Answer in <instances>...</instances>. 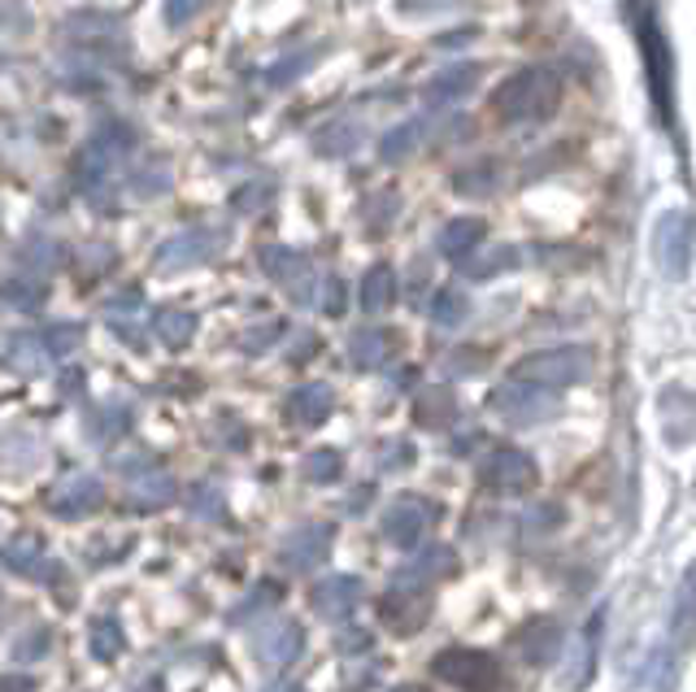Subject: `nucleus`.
<instances>
[{
    "mask_svg": "<svg viewBox=\"0 0 696 692\" xmlns=\"http://www.w3.org/2000/svg\"><path fill=\"white\" fill-rule=\"evenodd\" d=\"M223 510H227V501H223V492L218 488H196L192 492V514H205V518H223Z\"/></svg>",
    "mask_w": 696,
    "mask_h": 692,
    "instance_id": "obj_30",
    "label": "nucleus"
},
{
    "mask_svg": "<svg viewBox=\"0 0 696 692\" xmlns=\"http://www.w3.org/2000/svg\"><path fill=\"white\" fill-rule=\"evenodd\" d=\"M31 689H35L31 676H4V680H0V692H31Z\"/></svg>",
    "mask_w": 696,
    "mask_h": 692,
    "instance_id": "obj_33",
    "label": "nucleus"
},
{
    "mask_svg": "<svg viewBox=\"0 0 696 692\" xmlns=\"http://www.w3.org/2000/svg\"><path fill=\"white\" fill-rule=\"evenodd\" d=\"M332 540H336V527H332V523H310V527H301V532H292V536L284 540L279 562H284L288 571H314V566L332 553Z\"/></svg>",
    "mask_w": 696,
    "mask_h": 692,
    "instance_id": "obj_10",
    "label": "nucleus"
},
{
    "mask_svg": "<svg viewBox=\"0 0 696 692\" xmlns=\"http://www.w3.org/2000/svg\"><path fill=\"white\" fill-rule=\"evenodd\" d=\"M379 619H383L387 632L413 636V632H422L427 619H431V593H427L422 584H409V580L396 575V584H392V588L383 593V601H379Z\"/></svg>",
    "mask_w": 696,
    "mask_h": 692,
    "instance_id": "obj_6",
    "label": "nucleus"
},
{
    "mask_svg": "<svg viewBox=\"0 0 696 692\" xmlns=\"http://www.w3.org/2000/svg\"><path fill=\"white\" fill-rule=\"evenodd\" d=\"M479 240H483V223H479V218H453V223L440 231V253L466 262V258L479 249Z\"/></svg>",
    "mask_w": 696,
    "mask_h": 692,
    "instance_id": "obj_18",
    "label": "nucleus"
},
{
    "mask_svg": "<svg viewBox=\"0 0 696 692\" xmlns=\"http://www.w3.org/2000/svg\"><path fill=\"white\" fill-rule=\"evenodd\" d=\"M470 87H475V70L461 65V70H444V74L427 87V96H431V100H453V96H466Z\"/></svg>",
    "mask_w": 696,
    "mask_h": 692,
    "instance_id": "obj_24",
    "label": "nucleus"
},
{
    "mask_svg": "<svg viewBox=\"0 0 696 692\" xmlns=\"http://www.w3.org/2000/svg\"><path fill=\"white\" fill-rule=\"evenodd\" d=\"M466 310H470L466 297H461L457 288H444V293L435 297V306H431V319H435L440 327H457V323L466 319Z\"/></svg>",
    "mask_w": 696,
    "mask_h": 692,
    "instance_id": "obj_26",
    "label": "nucleus"
},
{
    "mask_svg": "<svg viewBox=\"0 0 696 692\" xmlns=\"http://www.w3.org/2000/svg\"><path fill=\"white\" fill-rule=\"evenodd\" d=\"M431 676H435L440 684H453L457 692H501L505 689L501 663H496L492 654L466 649V645L435 654V658H431Z\"/></svg>",
    "mask_w": 696,
    "mask_h": 692,
    "instance_id": "obj_3",
    "label": "nucleus"
},
{
    "mask_svg": "<svg viewBox=\"0 0 696 692\" xmlns=\"http://www.w3.org/2000/svg\"><path fill=\"white\" fill-rule=\"evenodd\" d=\"M100 497H105V488H100L96 475H70V479H61L52 488L48 505H52L57 518H83V514H92L100 505Z\"/></svg>",
    "mask_w": 696,
    "mask_h": 692,
    "instance_id": "obj_12",
    "label": "nucleus"
},
{
    "mask_svg": "<svg viewBox=\"0 0 696 692\" xmlns=\"http://www.w3.org/2000/svg\"><path fill=\"white\" fill-rule=\"evenodd\" d=\"M327 314H340L345 310V284H327V301H323Z\"/></svg>",
    "mask_w": 696,
    "mask_h": 692,
    "instance_id": "obj_32",
    "label": "nucleus"
},
{
    "mask_svg": "<svg viewBox=\"0 0 696 692\" xmlns=\"http://www.w3.org/2000/svg\"><path fill=\"white\" fill-rule=\"evenodd\" d=\"M562 100V79L553 70H518L492 92V109L505 122H540L557 109Z\"/></svg>",
    "mask_w": 696,
    "mask_h": 692,
    "instance_id": "obj_1",
    "label": "nucleus"
},
{
    "mask_svg": "<svg viewBox=\"0 0 696 692\" xmlns=\"http://www.w3.org/2000/svg\"><path fill=\"white\" fill-rule=\"evenodd\" d=\"M44 645H48V632H44V628H35L31 636H22V641H17V658H39V654H48Z\"/></svg>",
    "mask_w": 696,
    "mask_h": 692,
    "instance_id": "obj_31",
    "label": "nucleus"
},
{
    "mask_svg": "<svg viewBox=\"0 0 696 692\" xmlns=\"http://www.w3.org/2000/svg\"><path fill=\"white\" fill-rule=\"evenodd\" d=\"M279 597H284V588H279V584H262L249 601H240V606H236V615H231V619H253V610H271Z\"/></svg>",
    "mask_w": 696,
    "mask_h": 692,
    "instance_id": "obj_29",
    "label": "nucleus"
},
{
    "mask_svg": "<svg viewBox=\"0 0 696 692\" xmlns=\"http://www.w3.org/2000/svg\"><path fill=\"white\" fill-rule=\"evenodd\" d=\"M435 505L431 501H422V497H396L387 510H383V523H379V532H383V540H392L396 549H418L422 545V536L435 527Z\"/></svg>",
    "mask_w": 696,
    "mask_h": 692,
    "instance_id": "obj_7",
    "label": "nucleus"
},
{
    "mask_svg": "<svg viewBox=\"0 0 696 692\" xmlns=\"http://www.w3.org/2000/svg\"><path fill=\"white\" fill-rule=\"evenodd\" d=\"M135 692H166V684H161V680H144Z\"/></svg>",
    "mask_w": 696,
    "mask_h": 692,
    "instance_id": "obj_34",
    "label": "nucleus"
},
{
    "mask_svg": "<svg viewBox=\"0 0 696 692\" xmlns=\"http://www.w3.org/2000/svg\"><path fill=\"white\" fill-rule=\"evenodd\" d=\"M518 654L531 663V667H549L557 654H562V628L553 619H531L518 628Z\"/></svg>",
    "mask_w": 696,
    "mask_h": 692,
    "instance_id": "obj_13",
    "label": "nucleus"
},
{
    "mask_svg": "<svg viewBox=\"0 0 696 692\" xmlns=\"http://www.w3.org/2000/svg\"><path fill=\"white\" fill-rule=\"evenodd\" d=\"M396 301V275H392V266H374L370 275H365V284H361V306L370 310V314H379V310H387Z\"/></svg>",
    "mask_w": 696,
    "mask_h": 692,
    "instance_id": "obj_20",
    "label": "nucleus"
},
{
    "mask_svg": "<svg viewBox=\"0 0 696 692\" xmlns=\"http://www.w3.org/2000/svg\"><path fill=\"white\" fill-rule=\"evenodd\" d=\"M0 562L13 566V571H26V575H44V553L35 540H17V545H0Z\"/></svg>",
    "mask_w": 696,
    "mask_h": 692,
    "instance_id": "obj_23",
    "label": "nucleus"
},
{
    "mask_svg": "<svg viewBox=\"0 0 696 692\" xmlns=\"http://www.w3.org/2000/svg\"><path fill=\"white\" fill-rule=\"evenodd\" d=\"M592 374V353L579 345L566 348H544V353H531L514 366V379L523 383H536V387H571V383H584Z\"/></svg>",
    "mask_w": 696,
    "mask_h": 692,
    "instance_id": "obj_4",
    "label": "nucleus"
},
{
    "mask_svg": "<svg viewBox=\"0 0 696 692\" xmlns=\"http://www.w3.org/2000/svg\"><path fill=\"white\" fill-rule=\"evenodd\" d=\"M392 692H427V689H413V684H405V689H392Z\"/></svg>",
    "mask_w": 696,
    "mask_h": 692,
    "instance_id": "obj_36",
    "label": "nucleus"
},
{
    "mask_svg": "<svg viewBox=\"0 0 696 692\" xmlns=\"http://www.w3.org/2000/svg\"><path fill=\"white\" fill-rule=\"evenodd\" d=\"M413 418H418V427H448V422L457 418V401H453V392H444V387H427V392L418 396V405H413Z\"/></svg>",
    "mask_w": 696,
    "mask_h": 692,
    "instance_id": "obj_19",
    "label": "nucleus"
},
{
    "mask_svg": "<svg viewBox=\"0 0 696 692\" xmlns=\"http://www.w3.org/2000/svg\"><path fill=\"white\" fill-rule=\"evenodd\" d=\"M693 619H696V575L684 584V593H680V601H675V619H671L675 636H684V632L693 628Z\"/></svg>",
    "mask_w": 696,
    "mask_h": 692,
    "instance_id": "obj_28",
    "label": "nucleus"
},
{
    "mask_svg": "<svg viewBox=\"0 0 696 692\" xmlns=\"http://www.w3.org/2000/svg\"><path fill=\"white\" fill-rule=\"evenodd\" d=\"M479 479L488 492H501V497H518L536 484V462L523 453V449H492L479 466Z\"/></svg>",
    "mask_w": 696,
    "mask_h": 692,
    "instance_id": "obj_8",
    "label": "nucleus"
},
{
    "mask_svg": "<svg viewBox=\"0 0 696 692\" xmlns=\"http://www.w3.org/2000/svg\"><path fill=\"white\" fill-rule=\"evenodd\" d=\"M87 645H92V658L113 663V658L122 654V645H127V641H122V623H118V619H109V615H105V619H96V623H92V632H87Z\"/></svg>",
    "mask_w": 696,
    "mask_h": 692,
    "instance_id": "obj_21",
    "label": "nucleus"
},
{
    "mask_svg": "<svg viewBox=\"0 0 696 692\" xmlns=\"http://www.w3.org/2000/svg\"><path fill=\"white\" fill-rule=\"evenodd\" d=\"M301 475H305L310 484H332V479L345 475V457H340L336 449H314V453H305Z\"/></svg>",
    "mask_w": 696,
    "mask_h": 692,
    "instance_id": "obj_22",
    "label": "nucleus"
},
{
    "mask_svg": "<svg viewBox=\"0 0 696 692\" xmlns=\"http://www.w3.org/2000/svg\"><path fill=\"white\" fill-rule=\"evenodd\" d=\"M192 332H196V319H192V314H179V310L161 314V341H166V345H175V348L188 345Z\"/></svg>",
    "mask_w": 696,
    "mask_h": 692,
    "instance_id": "obj_27",
    "label": "nucleus"
},
{
    "mask_svg": "<svg viewBox=\"0 0 696 692\" xmlns=\"http://www.w3.org/2000/svg\"><path fill=\"white\" fill-rule=\"evenodd\" d=\"M492 409H496L501 418H509V422H544V418L557 409V401H553V392H549V387H536V383L509 379L505 387H496V392H492Z\"/></svg>",
    "mask_w": 696,
    "mask_h": 692,
    "instance_id": "obj_9",
    "label": "nucleus"
},
{
    "mask_svg": "<svg viewBox=\"0 0 696 692\" xmlns=\"http://www.w3.org/2000/svg\"><path fill=\"white\" fill-rule=\"evenodd\" d=\"M271 692H305V689H301V684H292V680H284V684H275Z\"/></svg>",
    "mask_w": 696,
    "mask_h": 692,
    "instance_id": "obj_35",
    "label": "nucleus"
},
{
    "mask_svg": "<svg viewBox=\"0 0 696 692\" xmlns=\"http://www.w3.org/2000/svg\"><path fill=\"white\" fill-rule=\"evenodd\" d=\"M632 17H636V35H640V52H645V70H649V92H653L658 118L671 127L675 122V65H671L667 35H662L658 17L645 4H632Z\"/></svg>",
    "mask_w": 696,
    "mask_h": 692,
    "instance_id": "obj_2",
    "label": "nucleus"
},
{
    "mask_svg": "<svg viewBox=\"0 0 696 692\" xmlns=\"http://www.w3.org/2000/svg\"><path fill=\"white\" fill-rule=\"evenodd\" d=\"M693 249H696V223L693 218H688V214H680V210L662 214V218H658V227H653V258H658L662 275L684 279V275H688V266H693Z\"/></svg>",
    "mask_w": 696,
    "mask_h": 692,
    "instance_id": "obj_5",
    "label": "nucleus"
},
{
    "mask_svg": "<svg viewBox=\"0 0 696 692\" xmlns=\"http://www.w3.org/2000/svg\"><path fill=\"white\" fill-rule=\"evenodd\" d=\"M332 405H336V396H332L327 383H305L288 396V418L301 422V427H319V422H327Z\"/></svg>",
    "mask_w": 696,
    "mask_h": 692,
    "instance_id": "obj_15",
    "label": "nucleus"
},
{
    "mask_svg": "<svg viewBox=\"0 0 696 692\" xmlns=\"http://www.w3.org/2000/svg\"><path fill=\"white\" fill-rule=\"evenodd\" d=\"M175 479L166 475V470H144V475H135L131 479V505L140 510V514H153V510H166L170 501H175Z\"/></svg>",
    "mask_w": 696,
    "mask_h": 692,
    "instance_id": "obj_16",
    "label": "nucleus"
},
{
    "mask_svg": "<svg viewBox=\"0 0 696 692\" xmlns=\"http://www.w3.org/2000/svg\"><path fill=\"white\" fill-rule=\"evenodd\" d=\"M387 348H392L387 345V332H357L348 353H352V361H357V366H365V370H370V366H379V361L387 357Z\"/></svg>",
    "mask_w": 696,
    "mask_h": 692,
    "instance_id": "obj_25",
    "label": "nucleus"
},
{
    "mask_svg": "<svg viewBox=\"0 0 696 692\" xmlns=\"http://www.w3.org/2000/svg\"><path fill=\"white\" fill-rule=\"evenodd\" d=\"M361 601V580L357 575H327L310 588V610L323 619H348Z\"/></svg>",
    "mask_w": 696,
    "mask_h": 692,
    "instance_id": "obj_11",
    "label": "nucleus"
},
{
    "mask_svg": "<svg viewBox=\"0 0 696 692\" xmlns=\"http://www.w3.org/2000/svg\"><path fill=\"white\" fill-rule=\"evenodd\" d=\"M448 575H457V553L448 545H427L409 562V571H400V580H409V584H431V580H448Z\"/></svg>",
    "mask_w": 696,
    "mask_h": 692,
    "instance_id": "obj_17",
    "label": "nucleus"
},
{
    "mask_svg": "<svg viewBox=\"0 0 696 692\" xmlns=\"http://www.w3.org/2000/svg\"><path fill=\"white\" fill-rule=\"evenodd\" d=\"M257 645H262V658L271 667H292L301 658V649H305V628L297 619H279V623H271V632Z\"/></svg>",
    "mask_w": 696,
    "mask_h": 692,
    "instance_id": "obj_14",
    "label": "nucleus"
}]
</instances>
